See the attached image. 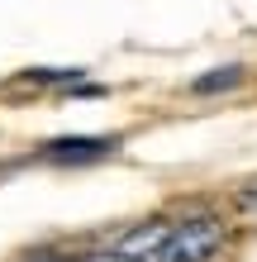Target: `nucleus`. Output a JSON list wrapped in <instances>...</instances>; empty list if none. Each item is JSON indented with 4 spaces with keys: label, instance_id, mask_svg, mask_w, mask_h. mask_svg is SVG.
Segmentation results:
<instances>
[{
    "label": "nucleus",
    "instance_id": "1",
    "mask_svg": "<svg viewBox=\"0 0 257 262\" xmlns=\"http://www.w3.org/2000/svg\"><path fill=\"white\" fill-rule=\"evenodd\" d=\"M224 248V224L215 214H186V220H167L157 262H215Z\"/></svg>",
    "mask_w": 257,
    "mask_h": 262
},
{
    "label": "nucleus",
    "instance_id": "2",
    "mask_svg": "<svg viewBox=\"0 0 257 262\" xmlns=\"http://www.w3.org/2000/svg\"><path fill=\"white\" fill-rule=\"evenodd\" d=\"M162 234H167V220H153V224H143V229H133V234L119 238V253H129V257H138V262H157Z\"/></svg>",
    "mask_w": 257,
    "mask_h": 262
},
{
    "label": "nucleus",
    "instance_id": "3",
    "mask_svg": "<svg viewBox=\"0 0 257 262\" xmlns=\"http://www.w3.org/2000/svg\"><path fill=\"white\" fill-rule=\"evenodd\" d=\"M114 152V138H62L48 143V158H105Z\"/></svg>",
    "mask_w": 257,
    "mask_h": 262
},
{
    "label": "nucleus",
    "instance_id": "4",
    "mask_svg": "<svg viewBox=\"0 0 257 262\" xmlns=\"http://www.w3.org/2000/svg\"><path fill=\"white\" fill-rule=\"evenodd\" d=\"M77 262H138V257H129V253H96V257H77Z\"/></svg>",
    "mask_w": 257,
    "mask_h": 262
}]
</instances>
